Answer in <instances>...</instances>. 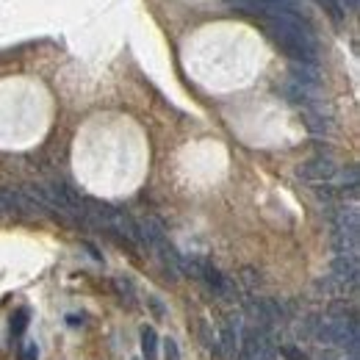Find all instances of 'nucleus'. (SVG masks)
<instances>
[{
    "label": "nucleus",
    "mask_w": 360,
    "mask_h": 360,
    "mask_svg": "<svg viewBox=\"0 0 360 360\" xmlns=\"http://www.w3.org/2000/svg\"><path fill=\"white\" fill-rule=\"evenodd\" d=\"M136 227H139L141 244H147V247L161 258V264L172 271V277H178L180 274V258H183V255L172 247V241H169V236H167L164 222H161L158 217H153V214H144V217L136 222Z\"/></svg>",
    "instance_id": "nucleus-2"
},
{
    "label": "nucleus",
    "mask_w": 360,
    "mask_h": 360,
    "mask_svg": "<svg viewBox=\"0 0 360 360\" xmlns=\"http://www.w3.org/2000/svg\"><path fill=\"white\" fill-rule=\"evenodd\" d=\"M264 31L274 45L280 47L291 61L297 64H316L319 61V42H316L311 20H283V17H269L261 20Z\"/></svg>",
    "instance_id": "nucleus-1"
},
{
    "label": "nucleus",
    "mask_w": 360,
    "mask_h": 360,
    "mask_svg": "<svg viewBox=\"0 0 360 360\" xmlns=\"http://www.w3.org/2000/svg\"><path fill=\"white\" fill-rule=\"evenodd\" d=\"M225 6L241 14H252L258 20H269V17L308 20V11L302 8V3H294V0H225Z\"/></svg>",
    "instance_id": "nucleus-3"
},
{
    "label": "nucleus",
    "mask_w": 360,
    "mask_h": 360,
    "mask_svg": "<svg viewBox=\"0 0 360 360\" xmlns=\"http://www.w3.org/2000/svg\"><path fill=\"white\" fill-rule=\"evenodd\" d=\"M280 352L285 355L288 360H311L302 349H297V347H291V344H285V347H280Z\"/></svg>",
    "instance_id": "nucleus-10"
},
{
    "label": "nucleus",
    "mask_w": 360,
    "mask_h": 360,
    "mask_svg": "<svg viewBox=\"0 0 360 360\" xmlns=\"http://www.w3.org/2000/svg\"><path fill=\"white\" fill-rule=\"evenodd\" d=\"M291 81L300 84L302 89L316 91V86L321 84V75H319V67L316 64H291Z\"/></svg>",
    "instance_id": "nucleus-6"
},
{
    "label": "nucleus",
    "mask_w": 360,
    "mask_h": 360,
    "mask_svg": "<svg viewBox=\"0 0 360 360\" xmlns=\"http://www.w3.org/2000/svg\"><path fill=\"white\" fill-rule=\"evenodd\" d=\"M141 355L147 360H158V335L153 327L141 330Z\"/></svg>",
    "instance_id": "nucleus-7"
},
{
    "label": "nucleus",
    "mask_w": 360,
    "mask_h": 360,
    "mask_svg": "<svg viewBox=\"0 0 360 360\" xmlns=\"http://www.w3.org/2000/svg\"><path fill=\"white\" fill-rule=\"evenodd\" d=\"M294 3H300V0H294Z\"/></svg>",
    "instance_id": "nucleus-15"
},
{
    "label": "nucleus",
    "mask_w": 360,
    "mask_h": 360,
    "mask_svg": "<svg viewBox=\"0 0 360 360\" xmlns=\"http://www.w3.org/2000/svg\"><path fill=\"white\" fill-rule=\"evenodd\" d=\"M180 271H186L194 280H200L202 285H208L217 297H227L230 294V283L225 280V274L217 269L211 261H205V258H180Z\"/></svg>",
    "instance_id": "nucleus-4"
},
{
    "label": "nucleus",
    "mask_w": 360,
    "mask_h": 360,
    "mask_svg": "<svg viewBox=\"0 0 360 360\" xmlns=\"http://www.w3.org/2000/svg\"><path fill=\"white\" fill-rule=\"evenodd\" d=\"M39 358V347L37 344H25L22 352H20V360H37Z\"/></svg>",
    "instance_id": "nucleus-11"
},
{
    "label": "nucleus",
    "mask_w": 360,
    "mask_h": 360,
    "mask_svg": "<svg viewBox=\"0 0 360 360\" xmlns=\"http://www.w3.org/2000/svg\"><path fill=\"white\" fill-rule=\"evenodd\" d=\"M28 321H31V311L28 308H20L17 314L11 316V335H22L25 327H28Z\"/></svg>",
    "instance_id": "nucleus-9"
},
{
    "label": "nucleus",
    "mask_w": 360,
    "mask_h": 360,
    "mask_svg": "<svg viewBox=\"0 0 360 360\" xmlns=\"http://www.w3.org/2000/svg\"><path fill=\"white\" fill-rule=\"evenodd\" d=\"M321 8H324V14L333 20V22H344V17H347V11L341 8V3L338 0H316Z\"/></svg>",
    "instance_id": "nucleus-8"
},
{
    "label": "nucleus",
    "mask_w": 360,
    "mask_h": 360,
    "mask_svg": "<svg viewBox=\"0 0 360 360\" xmlns=\"http://www.w3.org/2000/svg\"><path fill=\"white\" fill-rule=\"evenodd\" d=\"M344 11H358V0H338Z\"/></svg>",
    "instance_id": "nucleus-14"
},
{
    "label": "nucleus",
    "mask_w": 360,
    "mask_h": 360,
    "mask_svg": "<svg viewBox=\"0 0 360 360\" xmlns=\"http://www.w3.org/2000/svg\"><path fill=\"white\" fill-rule=\"evenodd\" d=\"M335 164H333V158H327V155H316L311 161H305L302 167H300V178H305L308 183H330V180L335 178Z\"/></svg>",
    "instance_id": "nucleus-5"
},
{
    "label": "nucleus",
    "mask_w": 360,
    "mask_h": 360,
    "mask_svg": "<svg viewBox=\"0 0 360 360\" xmlns=\"http://www.w3.org/2000/svg\"><path fill=\"white\" fill-rule=\"evenodd\" d=\"M167 360H180L178 344H175V341H167Z\"/></svg>",
    "instance_id": "nucleus-13"
},
{
    "label": "nucleus",
    "mask_w": 360,
    "mask_h": 360,
    "mask_svg": "<svg viewBox=\"0 0 360 360\" xmlns=\"http://www.w3.org/2000/svg\"><path fill=\"white\" fill-rule=\"evenodd\" d=\"M117 291L122 294V300H125V297H128V302L134 300V288H131V283H128V280H117Z\"/></svg>",
    "instance_id": "nucleus-12"
}]
</instances>
